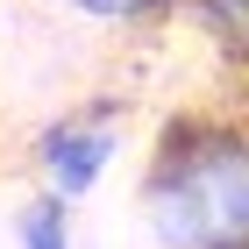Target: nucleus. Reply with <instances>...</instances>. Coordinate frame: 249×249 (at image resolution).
Masks as SVG:
<instances>
[{"mask_svg": "<svg viewBox=\"0 0 249 249\" xmlns=\"http://www.w3.org/2000/svg\"><path fill=\"white\" fill-rule=\"evenodd\" d=\"M142 228L157 249H249V128L178 121L142 171Z\"/></svg>", "mask_w": 249, "mask_h": 249, "instance_id": "1", "label": "nucleus"}, {"mask_svg": "<svg viewBox=\"0 0 249 249\" xmlns=\"http://www.w3.org/2000/svg\"><path fill=\"white\" fill-rule=\"evenodd\" d=\"M121 150V128H114V107H71L64 121H50L36 142V171L50 178V199H86L107 171V157Z\"/></svg>", "mask_w": 249, "mask_h": 249, "instance_id": "2", "label": "nucleus"}, {"mask_svg": "<svg viewBox=\"0 0 249 249\" xmlns=\"http://www.w3.org/2000/svg\"><path fill=\"white\" fill-rule=\"evenodd\" d=\"M192 15L207 21V36L235 57H249V0H192Z\"/></svg>", "mask_w": 249, "mask_h": 249, "instance_id": "3", "label": "nucleus"}, {"mask_svg": "<svg viewBox=\"0 0 249 249\" xmlns=\"http://www.w3.org/2000/svg\"><path fill=\"white\" fill-rule=\"evenodd\" d=\"M21 249H71V228H64V199H29L15 221Z\"/></svg>", "mask_w": 249, "mask_h": 249, "instance_id": "4", "label": "nucleus"}, {"mask_svg": "<svg viewBox=\"0 0 249 249\" xmlns=\"http://www.w3.org/2000/svg\"><path fill=\"white\" fill-rule=\"evenodd\" d=\"M57 7H71V15H86V21H150L157 7H171V0H57Z\"/></svg>", "mask_w": 249, "mask_h": 249, "instance_id": "5", "label": "nucleus"}]
</instances>
